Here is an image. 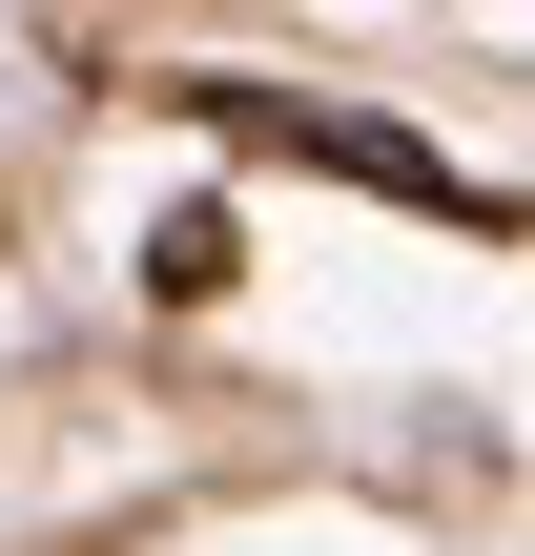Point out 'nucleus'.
Listing matches in <instances>:
<instances>
[{
  "label": "nucleus",
  "mask_w": 535,
  "mask_h": 556,
  "mask_svg": "<svg viewBox=\"0 0 535 556\" xmlns=\"http://www.w3.org/2000/svg\"><path fill=\"white\" fill-rule=\"evenodd\" d=\"M186 124H227V144H268V165H330V186H392V206H433V227H515L474 165H433L412 124H371V103H289V83H186Z\"/></svg>",
  "instance_id": "obj_1"
},
{
  "label": "nucleus",
  "mask_w": 535,
  "mask_h": 556,
  "mask_svg": "<svg viewBox=\"0 0 535 556\" xmlns=\"http://www.w3.org/2000/svg\"><path fill=\"white\" fill-rule=\"evenodd\" d=\"M227 268H247V248H227V206H165V227H144V289H165V309H206Z\"/></svg>",
  "instance_id": "obj_2"
}]
</instances>
